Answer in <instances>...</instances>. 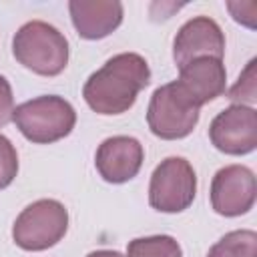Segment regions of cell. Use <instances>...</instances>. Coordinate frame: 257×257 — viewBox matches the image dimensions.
I'll use <instances>...</instances> for the list:
<instances>
[{"label": "cell", "mask_w": 257, "mask_h": 257, "mask_svg": "<svg viewBox=\"0 0 257 257\" xmlns=\"http://www.w3.org/2000/svg\"><path fill=\"white\" fill-rule=\"evenodd\" d=\"M149 82V62L137 52H120L88 76L82 96L98 114H122L135 104L139 92Z\"/></svg>", "instance_id": "1"}, {"label": "cell", "mask_w": 257, "mask_h": 257, "mask_svg": "<svg viewBox=\"0 0 257 257\" xmlns=\"http://www.w3.org/2000/svg\"><path fill=\"white\" fill-rule=\"evenodd\" d=\"M14 58L40 76H56L68 64V40L44 20L22 24L12 38Z\"/></svg>", "instance_id": "2"}, {"label": "cell", "mask_w": 257, "mask_h": 257, "mask_svg": "<svg viewBox=\"0 0 257 257\" xmlns=\"http://www.w3.org/2000/svg\"><path fill=\"white\" fill-rule=\"evenodd\" d=\"M12 122L34 145H50L68 137L76 124L74 106L58 94H42L18 104Z\"/></svg>", "instance_id": "3"}, {"label": "cell", "mask_w": 257, "mask_h": 257, "mask_svg": "<svg viewBox=\"0 0 257 257\" xmlns=\"http://www.w3.org/2000/svg\"><path fill=\"white\" fill-rule=\"evenodd\" d=\"M68 229V211L56 199H38L24 207L12 225V239L24 251L54 247Z\"/></svg>", "instance_id": "4"}, {"label": "cell", "mask_w": 257, "mask_h": 257, "mask_svg": "<svg viewBox=\"0 0 257 257\" xmlns=\"http://www.w3.org/2000/svg\"><path fill=\"white\" fill-rule=\"evenodd\" d=\"M199 122V106H195L177 82H167L151 94L147 108V124L151 133L165 141L185 139Z\"/></svg>", "instance_id": "5"}, {"label": "cell", "mask_w": 257, "mask_h": 257, "mask_svg": "<svg viewBox=\"0 0 257 257\" xmlns=\"http://www.w3.org/2000/svg\"><path fill=\"white\" fill-rule=\"evenodd\" d=\"M197 195V175L183 157L161 161L149 183V205L159 213H181L191 207Z\"/></svg>", "instance_id": "6"}, {"label": "cell", "mask_w": 257, "mask_h": 257, "mask_svg": "<svg viewBox=\"0 0 257 257\" xmlns=\"http://www.w3.org/2000/svg\"><path fill=\"white\" fill-rule=\"evenodd\" d=\"M211 145L225 155H249L257 149V110L245 104H231L221 110L209 126Z\"/></svg>", "instance_id": "7"}, {"label": "cell", "mask_w": 257, "mask_h": 257, "mask_svg": "<svg viewBox=\"0 0 257 257\" xmlns=\"http://www.w3.org/2000/svg\"><path fill=\"white\" fill-rule=\"evenodd\" d=\"M257 197L255 173L245 165H227L211 181V207L223 217H239L253 209Z\"/></svg>", "instance_id": "8"}, {"label": "cell", "mask_w": 257, "mask_h": 257, "mask_svg": "<svg viewBox=\"0 0 257 257\" xmlns=\"http://www.w3.org/2000/svg\"><path fill=\"white\" fill-rule=\"evenodd\" d=\"M223 54L225 34L221 26L209 16H195L187 20L173 40V58L179 68L201 56L223 60Z\"/></svg>", "instance_id": "9"}, {"label": "cell", "mask_w": 257, "mask_h": 257, "mask_svg": "<svg viewBox=\"0 0 257 257\" xmlns=\"http://www.w3.org/2000/svg\"><path fill=\"white\" fill-rule=\"evenodd\" d=\"M145 161L143 145L135 137L116 135L104 139L94 155L98 175L112 185H122L137 177Z\"/></svg>", "instance_id": "10"}, {"label": "cell", "mask_w": 257, "mask_h": 257, "mask_svg": "<svg viewBox=\"0 0 257 257\" xmlns=\"http://www.w3.org/2000/svg\"><path fill=\"white\" fill-rule=\"evenodd\" d=\"M177 86L185 92V96L195 104L203 106L217 96H221L227 88V70L223 60L201 56L179 68Z\"/></svg>", "instance_id": "11"}, {"label": "cell", "mask_w": 257, "mask_h": 257, "mask_svg": "<svg viewBox=\"0 0 257 257\" xmlns=\"http://www.w3.org/2000/svg\"><path fill=\"white\" fill-rule=\"evenodd\" d=\"M68 12L76 34L86 40H100L112 34L124 16L118 0H70Z\"/></svg>", "instance_id": "12"}, {"label": "cell", "mask_w": 257, "mask_h": 257, "mask_svg": "<svg viewBox=\"0 0 257 257\" xmlns=\"http://www.w3.org/2000/svg\"><path fill=\"white\" fill-rule=\"evenodd\" d=\"M207 257H257V233L253 229L229 231L209 249Z\"/></svg>", "instance_id": "13"}, {"label": "cell", "mask_w": 257, "mask_h": 257, "mask_svg": "<svg viewBox=\"0 0 257 257\" xmlns=\"http://www.w3.org/2000/svg\"><path fill=\"white\" fill-rule=\"evenodd\" d=\"M124 257H183V249L171 235H151L133 239Z\"/></svg>", "instance_id": "14"}, {"label": "cell", "mask_w": 257, "mask_h": 257, "mask_svg": "<svg viewBox=\"0 0 257 257\" xmlns=\"http://www.w3.org/2000/svg\"><path fill=\"white\" fill-rule=\"evenodd\" d=\"M255 64L257 60H249V64L245 66V70L241 72V76L237 78V82L233 84V88L229 90L227 98H231L237 104H245L251 106L255 102V94H257V76H255Z\"/></svg>", "instance_id": "15"}, {"label": "cell", "mask_w": 257, "mask_h": 257, "mask_svg": "<svg viewBox=\"0 0 257 257\" xmlns=\"http://www.w3.org/2000/svg\"><path fill=\"white\" fill-rule=\"evenodd\" d=\"M18 175V153L8 137L0 133V189L12 185Z\"/></svg>", "instance_id": "16"}, {"label": "cell", "mask_w": 257, "mask_h": 257, "mask_svg": "<svg viewBox=\"0 0 257 257\" xmlns=\"http://www.w3.org/2000/svg\"><path fill=\"white\" fill-rule=\"evenodd\" d=\"M12 112H14V94H12V86L6 80V76L0 74V126L8 124L12 120Z\"/></svg>", "instance_id": "17"}, {"label": "cell", "mask_w": 257, "mask_h": 257, "mask_svg": "<svg viewBox=\"0 0 257 257\" xmlns=\"http://www.w3.org/2000/svg\"><path fill=\"white\" fill-rule=\"evenodd\" d=\"M86 257H124V255L112 249H96V251H90Z\"/></svg>", "instance_id": "18"}]
</instances>
